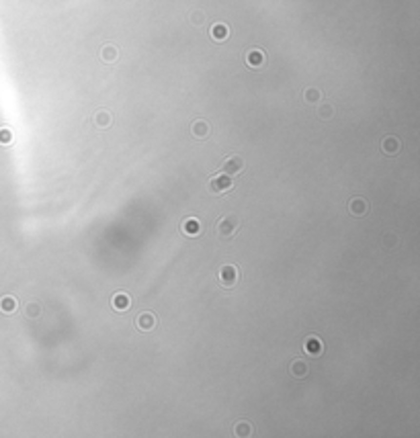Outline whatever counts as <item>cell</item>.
I'll return each mask as SVG.
<instances>
[{"mask_svg":"<svg viewBox=\"0 0 420 438\" xmlns=\"http://www.w3.org/2000/svg\"><path fill=\"white\" fill-rule=\"evenodd\" d=\"M238 227H240V219L236 215H226V217H219L215 232L222 240H229V237H234V234L238 232Z\"/></svg>","mask_w":420,"mask_h":438,"instance_id":"obj_1","label":"cell"},{"mask_svg":"<svg viewBox=\"0 0 420 438\" xmlns=\"http://www.w3.org/2000/svg\"><path fill=\"white\" fill-rule=\"evenodd\" d=\"M232 186H234L232 176H228V174H224V172H219V174H215V176L209 178L207 191L211 193V195H224V193H228V191H232Z\"/></svg>","mask_w":420,"mask_h":438,"instance_id":"obj_2","label":"cell"},{"mask_svg":"<svg viewBox=\"0 0 420 438\" xmlns=\"http://www.w3.org/2000/svg\"><path fill=\"white\" fill-rule=\"evenodd\" d=\"M240 268L236 264H224L222 268H219V283H222V287L229 289L234 287L238 281H240Z\"/></svg>","mask_w":420,"mask_h":438,"instance_id":"obj_3","label":"cell"},{"mask_svg":"<svg viewBox=\"0 0 420 438\" xmlns=\"http://www.w3.org/2000/svg\"><path fill=\"white\" fill-rule=\"evenodd\" d=\"M246 168V162H244V158L242 156H228L226 160L222 162V172L224 174H228V176H236V174H240Z\"/></svg>","mask_w":420,"mask_h":438,"instance_id":"obj_4","label":"cell"},{"mask_svg":"<svg viewBox=\"0 0 420 438\" xmlns=\"http://www.w3.org/2000/svg\"><path fill=\"white\" fill-rule=\"evenodd\" d=\"M135 326H137V330H139V332H152L154 328L158 326V320H156V315H154V313L144 311V313H139V315L135 317Z\"/></svg>","mask_w":420,"mask_h":438,"instance_id":"obj_5","label":"cell"},{"mask_svg":"<svg viewBox=\"0 0 420 438\" xmlns=\"http://www.w3.org/2000/svg\"><path fill=\"white\" fill-rule=\"evenodd\" d=\"M181 230L187 237H197L201 234V221H199L197 217H185L181 223Z\"/></svg>","mask_w":420,"mask_h":438,"instance_id":"obj_6","label":"cell"},{"mask_svg":"<svg viewBox=\"0 0 420 438\" xmlns=\"http://www.w3.org/2000/svg\"><path fill=\"white\" fill-rule=\"evenodd\" d=\"M304 350L307 354H312V356H320L324 352V344H322V340H320L318 336H307L304 340Z\"/></svg>","mask_w":420,"mask_h":438,"instance_id":"obj_7","label":"cell"},{"mask_svg":"<svg viewBox=\"0 0 420 438\" xmlns=\"http://www.w3.org/2000/svg\"><path fill=\"white\" fill-rule=\"evenodd\" d=\"M348 211H351L355 217H363L367 211H369V205L363 197H355L348 201Z\"/></svg>","mask_w":420,"mask_h":438,"instance_id":"obj_8","label":"cell"},{"mask_svg":"<svg viewBox=\"0 0 420 438\" xmlns=\"http://www.w3.org/2000/svg\"><path fill=\"white\" fill-rule=\"evenodd\" d=\"M400 147H402V144H400V139L396 135H387L382 142V152L385 156H396L400 152Z\"/></svg>","mask_w":420,"mask_h":438,"instance_id":"obj_9","label":"cell"},{"mask_svg":"<svg viewBox=\"0 0 420 438\" xmlns=\"http://www.w3.org/2000/svg\"><path fill=\"white\" fill-rule=\"evenodd\" d=\"M111 305L115 311H127L129 307H132V297L127 293H115L111 299Z\"/></svg>","mask_w":420,"mask_h":438,"instance_id":"obj_10","label":"cell"},{"mask_svg":"<svg viewBox=\"0 0 420 438\" xmlns=\"http://www.w3.org/2000/svg\"><path fill=\"white\" fill-rule=\"evenodd\" d=\"M191 133L197 139H207L209 133H211V127H209V123L203 121V119H197V121H193V125H191Z\"/></svg>","mask_w":420,"mask_h":438,"instance_id":"obj_11","label":"cell"},{"mask_svg":"<svg viewBox=\"0 0 420 438\" xmlns=\"http://www.w3.org/2000/svg\"><path fill=\"white\" fill-rule=\"evenodd\" d=\"M309 373V366H307V363H304V361H299V358H295V361L289 365V375L293 377V379H304V377Z\"/></svg>","mask_w":420,"mask_h":438,"instance_id":"obj_12","label":"cell"},{"mask_svg":"<svg viewBox=\"0 0 420 438\" xmlns=\"http://www.w3.org/2000/svg\"><path fill=\"white\" fill-rule=\"evenodd\" d=\"M17 307H19V301L15 299L13 295H6V297H2V299H0V311L6 313V315L15 313V311H17Z\"/></svg>","mask_w":420,"mask_h":438,"instance_id":"obj_13","label":"cell"},{"mask_svg":"<svg viewBox=\"0 0 420 438\" xmlns=\"http://www.w3.org/2000/svg\"><path fill=\"white\" fill-rule=\"evenodd\" d=\"M25 315L27 317H39L41 315V305H39L37 301H27V305H25Z\"/></svg>","mask_w":420,"mask_h":438,"instance_id":"obj_14","label":"cell"},{"mask_svg":"<svg viewBox=\"0 0 420 438\" xmlns=\"http://www.w3.org/2000/svg\"><path fill=\"white\" fill-rule=\"evenodd\" d=\"M95 123H96V127L105 129V127L111 125V115L105 113V111H98V113L95 115Z\"/></svg>","mask_w":420,"mask_h":438,"instance_id":"obj_15","label":"cell"},{"mask_svg":"<svg viewBox=\"0 0 420 438\" xmlns=\"http://www.w3.org/2000/svg\"><path fill=\"white\" fill-rule=\"evenodd\" d=\"M234 434L236 436H250V434H252V426H250L248 422H240L234 428Z\"/></svg>","mask_w":420,"mask_h":438,"instance_id":"obj_16","label":"cell"},{"mask_svg":"<svg viewBox=\"0 0 420 438\" xmlns=\"http://www.w3.org/2000/svg\"><path fill=\"white\" fill-rule=\"evenodd\" d=\"M265 62V55L261 52H250L248 54V64L250 66H261Z\"/></svg>","mask_w":420,"mask_h":438,"instance_id":"obj_17","label":"cell"},{"mask_svg":"<svg viewBox=\"0 0 420 438\" xmlns=\"http://www.w3.org/2000/svg\"><path fill=\"white\" fill-rule=\"evenodd\" d=\"M211 33H213L215 39H226V35H228V27H226V25H215V27L211 29Z\"/></svg>","mask_w":420,"mask_h":438,"instance_id":"obj_18","label":"cell"},{"mask_svg":"<svg viewBox=\"0 0 420 438\" xmlns=\"http://www.w3.org/2000/svg\"><path fill=\"white\" fill-rule=\"evenodd\" d=\"M11 142H13V133L8 131V129H0V144L6 146V144H11Z\"/></svg>","mask_w":420,"mask_h":438,"instance_id":"obj_19","label":"cell"},{"mask_svg":"<svg viewBox=\"0 0 420 438\" xmlns=\"http://www.w3.org/2000/svg\"><path fill=\"white\" fill-rule=\"evenodd\" d=\"M330 115H332V109H330L328 105L320 107V117H322V119H330Z\"/></svg>","mask_w":420,"mask_h":438,"instance_id":"obj_20","label":"cell"},{"mask_svg":"<svg viewBox=\"0 0 420 438\" xmlns=\"http://www.w3.org/2000/svg\"><path fill=\"white\" fill-rule=\"evenodd\" d=\"M305 96H307V98H309V101H318V98H320V94H318V92H316V91H309V92H307V94H305Z\"/></svg>","mask_w":420,"mask_h":438,"instance_id":"obj_21","label":"cell"},{"mask_svg":"<svg viewBox=\"0 0 420 438\" xmlns=\"http://www.w3.org/2000/svg\"><path fill=\"white\" fill-rule=\"evenodd\" d=\"M105 57L107 59H113L115 57V49H105Z\"/></svg>","mask_w":420,"mask_h":438,"instance_id":"obj_22","label":"cell"}]
</instances>
